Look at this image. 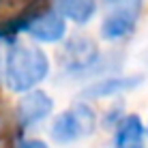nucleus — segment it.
Segmentation results:
<instances>
[{"label": "nucleus", "instance_id": "423d86ee", "mask_svg": "<svg viewBox=\"0 0 148 148\" xmlns=\"http://www.w3.org/2000/svg\"><path fill=\"white\" fill-rule=\"evenodd\" d=\"M142 84L140 75H131V77H105L99 79L95 84H90L86 90H82L84 99H101V97H112V95H120L125 90H131L135 86Z\"/></svg>", "mask_w": 148, "mask_h": 148}, {"label": "nucleus", "instance_id": "9d476101", "mask_svg": "<svg viewBox=\"0 0 148 148\" xmlns=\"http://www.w3.org/2000/svg\"><path fill=\"white\" fill-rule=\"evenodd\" d=\"M103 2L112 11H131L137 15H140V7H142V0H103Z\"/></svg>", "mask_w": 148, "mask_h": 148}, {"label": "nucleus", "instance_id": "1a4fd4ad", "mask_svg": "<svg viewBox=\"0 0 148 148\" xmlns=\"http://www.w3.org/2000/svg\"><path fill=\"white\" fill-rule=\"evenodd\" d=\"M54 7H56L54 13L75 24H86L97 11L95 0H54Z\"/></svg>", "mask_w": 148, "mask_h": 148}, {"label": "nucleus", "instance_id": "f03ea898", "mask_svg": "<svg viewBox=\"0 0 148 148\" xmlns=\"http://www.w3.org/2000/svg\"><path fill=\"white\" fill-rule=\"evenodd\" d=\"M97 116L86 103H77L75 108L56 116L52 125V140L58 144H69L95 131Z\"/></svg>", "mask_w": 148, "mask_h": 148}, {"label": "nucleus", "instance_id": "20e7f679", "mask_svg": "<svg viewBox=\"0 0 148 148\" xmlns=\"http://www.w3.org/2000/svg\"><path fill=\"white\" fill-rule=\"evenodd\" d=\"M69 58L64 60L71 73H90V67L99 62V52L90 39L75 37L67 43Z\"/></svg>", "mask_w": 148, "mask_h": 148}, {"label": "nucleus", "instance_id": "6e6552de", "mask_svg": "<svg viewBox=\"0 0 148 148\" xmlns=\"http://www.w3.org/2000/svg\"><path fill=\"white\" fill-rule=\"evenodd\" d=\"M114 148H144V125L140 116H125L116 131Z\"/></svg>", "mask_w": 148, "mask_h": 148}, {"label": "nucleus", "instance_id": "7ed1b4c3", "mask_svg": "<svg viewBox=\"0 0 148 148\" xmlns=\"http://www.w3.org/2000/svg\"><path fill=\"white\" fill-rule=\"evenodd\" d=\"M54 108V101L49 99L43 90H32V92L24 95L17 103V122L22 129L32 127L41 122L43 118H47L49 112Z\"/></svg>", "mask_w": 148, "mask_h": 148}, {"label": "nucleus", "instance_id": "39448f33", "mask_svg": "<svg viewBox=\"0 0 148 148\" xmlns=\"http://www.w3.org/2000/svg\"><path fill=\"white\" fill-rule=\"evenodd\" d=\"M26 34H30L32 39L37 41H47V43H52V41H60L64 37V19L60 17L58 13H41L37 17H32L26 26L22 28Z\"/></svg>", "mask_w": 148, "mask_h": 148}, {"label": "nucleus", "instance_id": "0eeeda50", "mask_svg": "<svg viewBox=\"0 0 148 148\" xmlns=\"http://www.w3.org/2000/svg\"><path fill=\"white\" fill-rule=\"evenodd\" d=\"M137 22V13L131 11H110V15L103 19V26H101V37L108 41H116L122 39L127 34L133 32Z\"/></svg>", "mask_w": 148, "mask_h": 148}, {"label": "nucleus", "instance_id": "f257e3e1", "mask_svg": "<svg viewBox=\"0 0 148 148\" xmlns=\"http://www.w3.org/2000/svg\"><path fill=\"white\" fill-rule=\"evenodd\" d=\"M49 60L37 45L13 43L4 60V79L15 92H26L47 77Z\"/></svg>", "mask_w": 148, "mask_h": 148}, {"label": "nucleus", "instance_id": "9b49d317", "mask_svg": "<svg viewBox=\"0 0 148 148\" xmlns=\"http://www.w3.org/2000/svg\"><path fill=\"white\" fill-rule=\"evenodd\" d=\"M15 148H47V146L41 140H22V142H17Z\"/></svg>", "mask_w": 148, "mask_h": 148}]
</instances>
